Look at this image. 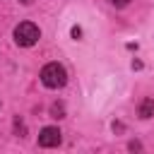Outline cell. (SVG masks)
<instances>
[{
    "label": "cell",
    "instance_id": "6",
    "mask_svg": "<svg viewBox=\"0 0 154 154\" xmlns=\"http://www.w3.org/2000/svg\"><path fill=\"white\" fill-rule=\"evenodd\" d=\"M14 130H17V135H19V132H22V135H24V123H22V120H19V118H17V120H14Z\"/></svg>",
    "mask_w": 154,
    "mask_h": 154
},
{
    "label": "cell",
    "instance_id": "3",
    "mask_svg": "<svg viewBox=\"0 0 154 154\" xmlns=\"http://www.w3.org/2000/svg\"><path fill=\"white\" fill-rule=\"evenodd\" d=\"M60 140H63V135H60V130L53 128V125H48V128H43V130L38 132V147H58Z\"/></svg>",
    "mask_w": 154,
    "mask_h": 154
},
{
    "label": "cell",
    "instance_id": "5",
    "mask_svg": "<svg viewBox=\"0 0 154 154\" xmlns=\"http://www.w3.org/2000/svg\"><path fill=\"white\" fill-rule=\"evenodd\" d=\"M51 116H53V118H63V116H65V106H63V103H53V106H51Z\"/></svg>",
    "mask_w": 154,
    "mask_h": 154
},
{
    "label": "cell",
    "instance_id": "8",
    "mask_svg": "<svg viewBox=\"0 0 154 154\" xmlns=\"http://www.w3.org/2000/svg\"><path fill=\"white\" fill-rule=\"evenodd\" d=\"M72 36L79 38V36H82V29H79V26H72Z\"/></svg>",
    "mask_w": 154,
    "mask_h": 154
},
{
    "label": "cell",
    "instance_id": "1",
    "mask_svg": "<svg viewBox=\"0 0 154 154\" xmlns=\"http://www.w3.org/2000/svg\"><path fill=\"white\" fill-rule=\"evenodd\" d=\"M41 82H43L48 89H60V87H65V82H67V72H65L63 65L48 63V65H43V70H41Z\"/></svg>",
    "mask_w": 154,
    "mask_h": 154
},
{
    "label": "cell",
    "instance_id": "4",
    "mask_svg": "<svg viewBox=\"0 0 154 154\" xmlns=\"http://www.w3.org/2000/svg\"><path fill=\"white\" fill-rule=\"evenodd\" d=\"M154 116V99H144L142 103H140V118H152Z\"/></svg>",
    "mask_w": 154,
    "mask_h": 154
},
{
    "label": "cell",
    "instance_id": "2",
    "mask_svg": "<svg viewBox=\"0 0 154 154\" xmlns=\"http://www.w3.org/2000/svg\"><path fill=\"white\" fill-rule=\"evenodd\" d=\"M38 38H41V31H38V26H36L34 22H22V24L14 26V43H17V46L29 48V46H34Z\"/></svg>",
    "mask_w": 154,
    "mask_h": 154
},
{
    "label": "cell",
    "instance_id": "7",
    "mask_svg": "<svg viewBox=\"0 0 154 154\" xmlns=\"http://www.w3.org/2000/svg\"><path fill=\"white\" fill-rule=\"evenodd\" d=\"M111 2H113V5H116V7H125V5H128V2H130V0H111Z\"/></svg>",
    "mask_w": 154,
    "mask_h": 154
},
{
    "label": "cell",
    "instance_id": "9",
    "mask_svg": "<svg viewBox=\"0 0 154 154\" xmlns=\"http://www.w3.org/2000/svg\"><path fill=\"white\" fill-rule=\"evenodd\" d=\"M19 2H22V5H29V2H31V0H19Z\"/></svg>",
    "mask_w": 154,
    "mask_h": 154
}]
</instances>
